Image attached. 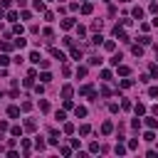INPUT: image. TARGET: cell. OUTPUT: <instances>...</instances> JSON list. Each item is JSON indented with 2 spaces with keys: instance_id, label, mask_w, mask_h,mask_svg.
I'll list each match as a JSON object with an SVG mask.
<instances>
[{
  "instance_id": "6da1fadb",
  "label": "cell",
  "mask_w": 158,
  "mask_h": 158,
  "mask_svg": "<svg viewBox=\"0 0 158 158\" xmlns=\"http://www.w3.org/2000/svg\"><path fill=\"white\" fill-rule=\"evenodd\" d=\"M79 94H84V96H89L91 101H94V99L99 96V94L94 91V86H91V84H81V86H79Z\"/></svg>"
},
{
  "instance_id": "7a4b0ae2",
  "label": "cell",
  "mask_w": 158,
  "mask_h": 158,
  "mask_svg": "<svg viewBox=\"0 0 158 158\" xmlns=\"http://www.w3.org/2000/svg\"><path fill=\"white\" fill-rule=\"evenodd\" d=\"M114 37H118L121 42H128V35H126L123 25H116V27H114Z\"/></svg>"
},
{
  "instance_id": "3957f363",
  "label": "cell",
  "mask_w": 158,
  "mask_h": 158,
  "mask_svg": "<svg viewBox=\"0 0 158 158\" xmlns=\"http://www.w3.org/2000/svg\"><path fill=\"white\" fill-rule=\"evenodd\" d=\"M49 54H52L54 59H59V62H64V59H67V54H64L62 49H57V47H52V49H49Z\"/></svg>"
},
{
  "instance_id": "277c9868",
  "label": "cell",
  "mask_w": 158,
  "mask_h": 158,
  "mask_svg": "<svg viewBox=\"0 0 158 158\" xmlns=\"http://www.w3.org/2000/svg\"><path fill=\"white\" fill-rule=\"evenodd\" d=\"M59 25H62V30H72V27H74V17H64Z\"/></svg>"
},
{
  "instance_id": "5b68a950",
  "label": "cell",
  "mask_w": 158,
  "mask_h": 158,
  "mask_svg": "<svg viewBox=\"0 0 158 158\" xmlns=\"http://www.w3.org/2000/svg\"><path fill=\"white\" fill-rule=\"evenodd\" d=\"M72 94H74V86L64 84V86H62V96H64V99H72Z\"/></svg>"
},
{
  "instance_id": "8992f818",
  "label": "cell",
  "mask_w": 158,
  "mask_h": 158,
  "mask_svg": "<svg viewBox=\"0 0 158 158\" xmlns=\"http://www.w3.org/2000/svg\"><path fill=\"white\" fill-rule=\"evenodd\" d=\"M131 109L136 111V116H143V114H146V104H141V101H138V104H133Z\"/></svg>"
},
{
  "instance_id": "52a82bcc",
  "label": "cell",
  "mask_w": 158,
  "mask_h": 158,
  "mask_svg": "<svg viewBox=\"0 0 158 158\" xmlns=\"http://www.w3.org/2000/svg\"><path fill=\"white\" fill-rule=\"evenodd\" d=\"M111 131H114V123H111V121H104V123H101V133H104V136H109Z\"/></svg>"
},
{
  "instance_id": "ba28073f",
  "label": "cell",
  "mask_w": 158,
  "mask_h": 158,
  "mask_svg": "<svg viewBox=\"0 0 158 158\" xmlns=\"http://www.w3.org/2000/svg\"><path fill=\"white\" fill-rule=\"evenodd\" d=\"M79 10H81V15H91V12H94V5H91V2H84Z\"/></svg>"
},
{
  "instance_id": "9c48e42d",
  "label": "cell",
  "mask_w": 158,
  "mask_h": 158,
  "mask_svg": "<svg viewBox=\"0 0 158 158\" xmlns=\"http://www.w3.org/2000/svg\"><path fill=\"white\" fill-rule=\"evenodd\" d=\"M7 116L10 118H17L20 116V106H7Z\"/></svg>"
},
{
  "instance_id": "30bf717a",
  "label": "cell",
  "mask_w": 158,
  "mask_h": 158,
  "mask_svg": "<svg viewBox=\"0 0 158 158\" xmlns=\"http://www.w3.org/2000/svg\"><path fill=\"white\" fill-rule=\"evenodd\" d=\"M12 47H15V44H12L10 40H2V42H0V49H2V52H10Z\"/></svg>"
},
{
  "instance_id": "8fae6325",
  "label": "cell",
  "mask_w": 158,
  "mask_h": 158,
  "mask_svg": "<svg viewBox=\"0 0 158 158\" xmlns=\"http://www.w3.org/2000/svg\"><path fill=\"white\" fill-rule=\"evenodd\" d=\"M89 133H91V126L89 123H81L79 126V136H89Z\"/></svg>"
},
{
  "instance_id": "7c38bea8",
  "label": "cell",
  "mask_w": 158,
  "mask_h": 158,
  "mask_svg": "<svg viewBox=\"0 0 158 158\" xmlns=\"http://www.w3.org/2000/svg\"><path fill=\"white\" fill-rule=\"evenodd\" d=\"M131 15H133L136 20H141V17H143V7H138V5H136V7L131 10Z\"/></svg>"
},
{
  "instance_id": "4fadbf2b",
  "label": "cell",
  "mask_w": 158,
  "mask_h": 158,
  "mask_svg": "<svg viewBox=\"0 0 158 158\" xmlns=\"http://www.w3.org/2000/svg\"><path fill=\"white\" fill-rule=\"evenodd\" d=\"M12 44H15V47H17V49H22V47H25V44H27V40H22V35H17V40H15V42H12Z\"/></svg>"
},
{
  "instance_id": "5bb4252c",
  "label": "cell",
  "mask_w": 158,
  "mask_h": 158,
  "mask_svg": "<svg viewBox=\"0 0 158 158\" xmlns=\"http://www.w3.org/2000/svg\"><path fill=\"white\" fill-rule=\"evenodd\" d=\"M104 49H106V52H114V49H116V42H114V40H106V42H104Z\"/></svg>"
},
{
  "instance_id": "9a60e30c",
  "label": "cell",
  "mask_w": 158,
  "mask_h": 158,
  "mask_svg": "<svg viewBox=\"0 0 158 158\" xmlns=\"http://www.w3.org/2000/svg\"><path fill=\"white\" fill-rule=\"evenodd\" d=\"M40 81H42V84H49V81H52V74H49V72H42V74H40Z\"/></svg>"
},
{
  "instance_id": "2e32d148",
  "label": "cell",
  "mask_w": 158,
  "mask_h": 158,
  "mask_svg": "<svg viewBox=\"0 0 158 158\" xmlns=\"http://www.w3.org/2000/svg\"><path fill=\"white\" fill-rule=\"evenodd\" d=\"M74 114H77V118H84V116H86V106H77Z\"/></svg>"
},
{
  "instance_id": "e0dca14e",
  "label": "cell",
  "mask_w": 158,
  "mask_h": 158,
  "mask_svg": "<svg viewBox=\"0 0 158 158\" xmlns=\"http://www.w3.org/2000/svg\"><path fill=\"white\" fill-rule=\"evenodd\" d=\"M146 126H148V128H156V126H158V118H153V116H146Z\"/></svg>"
},
{
  "instance_id": "ac0fdd59",
  "label": "cell",
  "mask_w": 158,
  "mask_h": 158,
  "mask_svg": "<svg viewBox=\"0 0 158 158\" xmlns=\"http://www.w3.org/2000/svg\"><path fill=\"white\" fill-rule=\"evenodd\" d=\"M35 128H37V121L27 118V121H25V131H35Z\"/></svg>"
},
{
  "instance_id": "d6986e66",
  "label": "cell",
  "mask_w": 158,
  "mask_h": 158,
  "mask_svg": "<svg viewBox=\"0 0 158 158\" xmlns=\"http://www.w3.org/2000/svg\"><path fill=\"white\" fill-rule=\"evenodd\" d=\"M131 52H133L136 57H141V54H143V44H133V47H131Z\"/></svg>"
},
{
  "instance_id": "ffe728a7",
  "label": "cell",
  "mask_w": 158,
  "mask_h": 158,
  "mask_svg": "<svg viewBox=\"0 0 158 158\" xmlns=\"http://www.w3.org/2000/svg\"><path fill=\"white\" fill-rule=\"evenodd\" d=\"M121 59H123V57H121V52H118V54H114V57H111L109 62H111L114 67H118V64H121Z\"/></svg>"
},
{
  "instance_id": "44dd1931",
  "label": "cell",
  "mask_w": 158,
  "mask_h": 158,
  "mask_svg": "<svg viewBox=\"0 0 158 158\" xmlns=\"http://www.w3.org/2000/svg\"><path fill=\"white\" fill-rule=\"evenodd\" d=\"M118 74H121V77H128V74H131V69H128L126 64H118Z\"/></svg>"
},
{
  "instance_id": "7402d4cb",
  "label": "cell",
  "mask_w": 158,
  "mask_h": 158,
  "mask_svg": "<svg viewBox=\"0 0 158 158\" xmlns=\"http://www.w3.org/2000/svg\"><path fill=\"white\" fill-rule=\"evenodd\" d=\"M37 106H40V111H49V101H47V99H40Z\"/></svg>"
},
{
  "instance_id": "603a6c76",
  "label": "cell",
  "mask_w": 158,
  "mask_h": 158,
  "mask_svg": "<svg viewBox=\"0 0 158 158\" xmlns=\"http://www.w3.org/2000/svg\"><path fill=\"white\" fill-rule=\"evenodd\" d=\"M153 138H156V133H153V128H148V131L143 133V141H148V143H151Z\"/></svg>"
},
{
  "instance_id": "cb8c5ba5",
  "label": "cell",
  "mask_w": 158,
  "mask_h": 158,
  "mask_svg": "<svg viewBox=\"0 0 158 158\" xmlns=\"http://www.w3.org/2000/svg\"><path fill=\"white\" fill-rule=\"evenodd\" d=\"M30 148H32V146H30V141H27V138H22V153H25V156H30Z\"/></svg>"
},
{
  "instance_id": "d4e9b609",
  "label": "cell",
  "mask_w": 158,
  "mask_h": 158,
  "mask_svg": "<svg viewBox=\"0 0 158 158\" xmlns=\"http://www.w3.org/2000/svg\"><path fill=\"white\" fill-rule=\"evenodd\" d=\"M114 151H116V156H123V153H126V146H123V143H121V141H118V143H116V148H114Z\"/></svg>"
},
{
  "instance_id": "484cf974",
  "label": "cell",
  "mask_w": 158,
  "mask_h": 158,
  "mask_svg": "<svg viewBox=\"0 0 158 158\" xmlns=\"http://www.w3.org/2000/svg\"><path fill=\"white\" fill-rule=\"evenodd\" d=\"M10 62H12V59L7 57V52H5V54H0V67H7Z\"/></svg>"
},
{
  "instance_id": "4316f807",
  "label": "cell",
  "mask_w": 158,
  "mask_h": 158,
  "mask_svg": "<svg viewBox=\"0 0 158 158\" xmlns=\"http://www.w3.org/2000/svg\"><path fill=\"white\" fill-rule=\"evenodd\" d=\"M72 59H81V49L79 47H72Z\"/></svg>"
},
{
  "instance_id": "83f0119b",
  "label": "cell",
  "mask_w": 158,
  "mask_h": 158,
  "mask_svg": "<svg viewBox=\"0 0 158 158\" xmlns=\"http://www.w3.org/2000/svg\"><path fill=\"white\" fill-rule=\"evenodd\" d=\"M40 59H42V57H40V52H30V62H35V64H40Z\"/></svg>"
},
{
  "instance_id": "f1b7e54d",
  "label": "cell",
  "mask_w": 158,
  "mask_h": 158,
  "mask_svg": "<svg viewBox=\"0 0 158 158\" xmlns=\"http://www.w3.org/2000/svg\"><path fill=\"white\" fill-rule=\"evenodd\" d=\"M32 7H35V10H40V12H42V10H44V2H42V0H35V2H32Z\"/></svg>"
},
{
  "instance_id": "f546056e",
  "label": "cell",
  "mask_w": 158,
  "mask_h": 158,
  "mask_svg": "<svg viewBox=\"0 0 158 158\" xmlns=\"http://www.w3.org/2000/svg\"><path fill=\"white\" fill-rule=\"evenodd\" d=\"M42 35H44L47 40H52V37H54V32H52V27H44V30H42Z\"/></svg>"
},
{
  "instance_id": "4dcf8cb0",
  "label": "cell",
  "mask_w": 158,
  "mask_h": 158,
  "mask_svg": "<svg viewBox=\"0 0 158 158\" xmlns=\"http://www.w3.org/2000/svg\"><path fill=\"white\" fill-rule=\"evenodd\" d=\"M30 109H32V101H22L20 104V111H30Z\"/></svg>"
},
{
  "instance_id": "1f68e13d",
  "label": "cell",
  "mask_w": 158,
  "mask_h": 158,
  "mask_svg": "<svg viewBox=\"0 0 158 158\" xmlns=\"http://www.w3.org/2000/svg\"><path fill=\"white\" fill-rule=\"evenodd\" d=\"M10 133H12V136H22V128H20V126H10Z\"/></svg>"
},
{
  "instance_id": "d6a6232c",
  "label": "cell",
  "mask_w": 158,
  "mask_h": 158,
  "mask_svg": "<svg viewBox=\"0 0 158 158\" xmlns=\"http://www.w3.org/2000/svg\"><path fill=\"white\" fill-rule=\"evenodd\" d=\"M44 146H47V143H44L42 138H37V141H35V148H37V151H44Z\"/></svg>"
},
{
  "instance_id": "836d02e7",
  "label": "cell",
  "mask_w": 158,
  "mask_h": 158,
  "mask_svg": "<svg viewBox=\"0 0 158 158\" xmlns=\"http://www.w3.org/2000/svg\"><path fill=\"white\" fill-rule=\"evenodd\" d=\"M126 148H128V151H136V148H138V141H136V138H131V141H128V146H126Z\"/></svg>"
},
{
  "instance_id": "e575fe53",
  "label": "cell",
  "mask_w": 158,
  "mask_h": 158,
  "mask_svg": "<svg viewBox=\"0 0 158 158\" xmlns=\"http://www.w3.org/2000/svg\"><path fill=\"white\" fill-rule=\"evenodd\" d=\"M148 10H151V12H153V15H158V2H156V0H153V2H151V5H148Z\"/></svg>"
},
{
  "instance_id": "d590c367",
  "label": "cell",
  "mask_w": 158,
  "mask_h": 158,
  "mask_svg": "<svg viewBox=\"0 0 158 158\" xmlns=\"http://www.w3.org/2000/svg\"><path fill=\"white\" fill-rule=\"evenodd\" d=\"M5 17H7V20H10V22H15V20H17V12H15V10H10V12H7V15H5Z\"/></svg>"
},
{
  "instance_id": "8d00e7d4",
  "label": "cell",
  "mask_w": 158,
  "mask_h": 158,
  "mask_svg": "<svg viewBox=\"0 0 158 158\" xmlns=\"http://www.w3.org/2000/svg\"><path fill=\"white\" fill-rule=\"evenodd\" d=\"M20 17H22V20H32V12H30V10H22Z\"/></svg>"
},
{
  "instance_id": "74e56055",
  "label": "cell",
  "mask_w": 158,
  "mask_h": 158,
  "mask_svg": "<svg viewBox=\"0 0 158 158\" xmlns=\"http://www.w3.org/2000/svg\"><path fill=\"white\" fill-rule=\"evenodd\" d=\"M101 42H104L101 35H94V37H91V44H101Z\"/></svg>"
},
{
  "instance_id": "f35d334b",
  "label": "cell",
  "mask_w": 158,
  "mask_h": 158,
  "mask_svg": "<svg viewBox=\"0 0 158 158\" xmlns=\"http://www.w3.org/2000/svg\"><path fill=\"white\" fill-rule=\"evenodd\" d=\"M138 44H151V37H148V35H143V37H138Z\"/></svg>"
},
{
  "instance_id": "ab89813d",
  "label": "cell",
  "mask_w": 158,
  "mask_h": 158,
  "mask_svg": "<svg viewBox=\"0 0 158 158\" xmlns=\"http://www.w3.org/2000/svg\"><path fill=\"white\" fill-rule=\"evenodd\" d=\"M148 72H151V77H158V64H151Z\"/></svg>"
},
{
  "instance_id": "60d3db41",
  "label": "cell",
  "mask_w": 158,
  "mask_h": 158,
  "mask_svg": "<svg viewBox=\"0 0 158 158\" xmlns=\"http://www.w3.org/2000/svg\"><path fill=\"white\" fill-rule=\"evenodd\" d=\"M101 79L109 81V79H111V72H109V69H101Z\"/></svg>"
},
{
  "instance_id": "b9f144b4",
  "label": "cell",
  "mask_w": 158,
  "mask_h": 158,
  "mask_svg": "<svg viewBox=\"0 0 158 158\" xmlns=\"http://www.w3.org/2000/svg\"><path fill=\"white\" fill-rule=\"evenodd\" d=\"M138 81H141V84H148V81H151V74H141Z\"/></svg>"
},
{
  "instance_id": "7bdbcfd3",
  "label": "cell",
  "mask_w": 158,
  "mask_h": 158,
  "mask_svg": "<svg viewBox=\"0 0 158 158\" xmlns=\"http://www.w3.org/2000/svg\"><path fill=\"white\" fill-rule=\"evenodd\" d=\"M133 84V79H121V89H128Z\"/></svg>"
},
{
  "instance_id": "ee69618b",
  "label": "cell",
  "mask_w": 158,
  "mask_h": 158,
  "mask_svg": "<svg viewBox=\"0 0 158 158\" xmlns=\"http://www.w3.org/2000/svg\"><path fill=\"white\" fill-rule=\"evenodd\" d=\"M114 91H111V86H101V96H111Z\"/></svg>"
},
{
  "instance_id": "f6af8a7d",
  "label": "cell",
  "mask_w": 158,
  "mask_h": 158,
  "mask_svg": "<svg viewBox=\"0 0 158 158\" xmlns=\"http://www.w3.org/2000/svg\"><path fill=\"white\" fill-rule=\"evenodd\" d=\"M59 153H62V156H72V148H69V146H62Z\"/></svg>"
},
{
  "instance_id": "bcb514c9",
  "label": "cell",
  "mask_w": 158,
  "mask_h": 158,
  "mask_svg": "<svg viewBox=\"0 0 158 158\" xmlns=\"http://www.w3.org/2000/svg\"><path fill=\"white\" fill-rule=\"evenodd\" d=\"M77 77H86V67H77Z\"/></svg>"
},
{
  "instance_id": "7dc6e473",
  "label": "cell",
  "mask_w": 158,
  "mask_h": 158,
  "mask_svg": "<svg viewBox=\"0 0 158 158\" xmlns=\"http://www.w3.org/2000/svg\"><path fill=\"white\" fill-rule=\"evenodd\" d=\"M54 118H57V121H64V118H67V114H64V111H57V114H54Z\"/></svg>"
},
{
  "instance_id": "c3c4849f",
  "label": "cell",
  "mask_w": 158,
  "mask_h": 158,
  "mask_svg": "<svg viewBox=\"0 0 158 158\" xmlns=\"http://www.w3.org/2000/svg\"><path fill=\"white\" fill-rule=\"evenodd\" d=\"M89 151H91V153H99V151H101V146H99V143H91V146H89Z\"/></svg>"
},
{
  "instance_id": "681fc988",
  "label": "cell",
  "mask_w": 158,
  "mask_h": 158,
  "mask_svg": "<svg viewBox=\"0 0 158 158\" xmlns=\"http://www.w3.org/2000/svg\"><path fill=\"white\" fill-rule=\"evenodd\" d=\"M148 96H158V86H148Z\"/></svg>"
},
{
  "instance_id": "f907efd6",
  "label": "cell",
  "mask_w": 158,
  "mask_h": 158,
  "mask_svg": "<svg viewBox=\"0 0 158 158\" xmlns=\"http://www.w3.org/2000/svg\"><path fill=\"white\" fill-rule=\"evenodd\" d=\"M5 131H10V126H7V121H0V133H5Z\"/></svg>"
},
{
  "instance_id": "816d5d0a",
  "label": "cell",
  "mask_w": 158,
  "mask_h": 158,
  "mask_svg": "<svg viewBox=\"0 0 158 158\" xmlns=\"http://www.w3.org/2000/svg\"><path fill=\"white\" fill-rule=\"evenodd\" d=\"M12 32L15 35H22V25H12Z\"/></svg>"
},
{
  "instance_id": "f5cc1de1",
  "label": "cell",
  "mask_w": 158,
  "mask_h": 158,
  "mask_svg": "<svg viewBox=\"0 0 158 158\" xmlns=\"http://www.w3.org/2000/svg\"><path fill=\"white\" fill-rule=\"evenodd\" d=\"M62 42H64V44H67V47H74V40H72V37H64V40H62Z\"/></svg>"
},
{
  "instance_id": "db71d44e",
  "label": "cell",
  "mask_w": 158,
  "mask_h": 158,
  "mask_svg": "<svg viewBox=\"0 0 158 158\" xmlns=\"http://www.w3.org/2000/svg\"><path fill=\"white\" fill-rule=\"evenodd\" d=\"M89 64H101V57H89Z\"/></svg>"
},
{
  "instance_id": "11a10c76",
  "label": "cell",
  "mask_w": 158,
  "mask_h": 158,
  "mask_svg": "<svg viewBox=\"0 0 158 158\" xmlns=\"http://www.w3.org/2000/svg\"><path fill=\"white\" fill-rule=\"evenodd\" d=\"M131 106H133V104H131L128 99H123V101H121V109H131Z\"/></svg>"
},
{
  "instance_id": "9f6ffc18",
  "label": "cell",
  "mask_w": 158,
  "mask_h": 158,
  "mask_svg": "<svg viewBox=\"0 0 158 158\" xmlns=\"http://www.w3.org/2000/svg\"><path fill=\"white\" fill-rule=\"evenodd\" d=\"M131 126H133V128L138 131V128H141V118H133V121H131Z\"/></svg>"
},
{
  "instance_id": "6f0895ef",
  "label": "cell",
  "mask_w": 158,
  "mask_h": 158,
  "mask_svg": "<svg viewBox=\"0 0 158 158\" xmlns=\"http://www.w3.org/2000/svg\"><path fill=\"white\" fill-rule=\"evenodd\" d=\"M64 133H74V126L72 123H64Z\"/></svg>"
},
{
  "instance_id": "680465c9",
  "label": "cell",
  "mask_w": 158,
  "mask_h": 158,
  "mask_svg": "<svg viewBox=\"0 0 158 158\" xmlns=\"http://www.w3.org/2000/svg\"><path fill=\"white\" fill-rule=\"evenodd\" d=\"M151 111H153V116H158V106H153V109H151Z\"/></svg>"
},
{
  "instance_id": "91938a15",
  "label": "cell",
  "mask_w": 158,
  "mask_h": 158,
  "mask_svg": "<svg viewBox=\"0 0 158 158\" xmlns=\"http://www.w3.org/2000/svg\"><path fill=\"white\" fill-rule=\"evenodd\" d=\"M2 17H5V7H0V20H2Z\"/></svg>"
},
{
  "instance_id": "94428289",
  "label": "cell",
  "mask_w": 158,
  "mask_h": 158,
  "mask_svg": "<svg viewBox=\"0 0 158 158\" xmlns=\"http://www.w3.org/2000/svg\"><path fill=\"white\" fill-rule=\"evenodd\" d=\"M118 2H131V0H118Z\"/></svg>"
}]
</instances>
